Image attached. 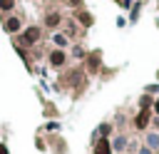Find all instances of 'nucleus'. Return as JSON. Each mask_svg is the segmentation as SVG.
<instances>
[{"label":"nucleus","instance_id":"1","mask_svg":"<svg viewBox=\"0 0 159 154\" xmlns=\"http://www.w3.org/2000/svg\"><path fill=\"white\" fill-rule=\"evenodd\" d=\"M37 37H40V27H27L20 42H22V45H32V42L37 40Z\"/></svg>","mask_w":159,"mask_h":154},{"label":"nucleus","instance_id":"2","mask_svg":"<svg viewBox=\"0 0 159 154\" xmlns=\"http://www.w3.org/2000/svg\"><path fill=\"white\" fill-rule=\"evenodd\" d=\"M147 122H149V112H147V109H142V112L137 114L134 124H137V129H144V127H147Z\"/></svg>","mask_w":159,"mask_h":154},{"label":"nucleus","instance_id":"3","mask_svg":"<svg viewBox=\"0 0 159 154\" xmlns=\"http://www.w3.org/2000/svg\"><path fill=\"white\" fill-rule=\"evenodd\" d=\"M50 62H52L55 67H60V65H65V52H62V50H55V52L50 55Z\"/></svg>","mask_w":159,"mask_h":154},{"label":"nucleus","instance_id":"4","mask_svg":"<svg viewBox=\"0 0 159 154\" xmlns=\"http://www.w3.org/2000/svg\"><path fill=\"white\" fill-rule=\"evenodd\" d=\"M94 154H112L109 142H107V139H99V142H97V147H94Z\"/></svg>","mask_w":159,"mask_h":154},{"label":"nucleus","instance_id":"5","mask_svg":"<svg viewBox=\"0 0 159 154\" xmlns=\"http://www.w3.org/2000/svg\"><path fill=\"white\" fill-rule=\"evenodd\" d=\"M5 30H7V32H17V30H20V20H17V17H10V20L5 22Z\"/></svg>","mask_w":159,"mask_h":154},{"label":"nucleus","instance_id":"6","mask_svg":"<svg viewBox=\"0 0 159 154\" xmlns=\"http://www.w3.org/2000/svg\"><path fill=\"white\" fill-rule=\"evenodd\" d=\"M45 22H47V25H50V27H55V25H57V22H60V15H57V12H50V15H47V20H45Z\"/></svg>","mask_w":159,"mask_h":154},{"label":"nucleus","instance_id":"7","mask_svg":"<svg viewBox=\"0 0 159 154\" xmlns=\"http://www.w3.org/2000/svg\"><path fill=\"white\" fill-rule=\"evenodd\" d=\"M147 144L154 149V147H159V134H149V139H147Z\"/></svg>","mask_w":159,"mask_h":154},{"label":"nucleus","instance_id":"8","mask_svg":"<svg viewBox=\"0 0 159 154\" xmlns=\"http://www.w3.org/2000/svg\"><path fill=\"white\" fill-rule=\"evenodd\" d=\"M15 7V0H0V10H12Z\"/></svg>","mask_w":159,"mask_h":154},{"label":"nucleus","instance_id":"9","mask_svg":"<svg viewBox=\"0 0 159 154\" xmlns=\"http://www.w3.org/2000/svg\"><path fill=\"white\" fill-rule=\"evenodd\" d=\"M52 40H55V45H60V47H65V45H67V40H65V35H55Z\"/></svg>","mask_w":159,"mask_h":154},{"label":"nucleus","instance_id":"10","mask_svg":"<svg viewBox=\"0 0 159 154\" xmlns=\"http://www.w3.org/2000/svg\"><path fill=\"white\" fill-rule=\"evenodd\" d=\"M112 147H114V149H124V137H117Z\"/></svg>","mask_w":159,"mask_h":154},{"label":"nucleus","instance_id":"11","mask_svg":"<svg viewBox=\"0 0 159 154\" xmlns=\"http://www.w3.org/2000/svg\"><path fill=\"white\" fill-rule=\"evenodd\" d=\"M149 102H152V99H149V94H144V97H142V109H147V107H149Z\"/></svg>","mask_w":159,"mask_h":154},{"label":"nucleus","instance_id":"12","mask_svg":"<svg viewBox=\"0 0 159 154\" xmlns=\"http://www.w3.org/2000/svg\"><path fill=\"white\" fill-rule=\"evenodd\" d=\"M80 17H82V22H87V25H92V17H89V15H87V12H82V15H80Z\"/></svg>","mask_w":159,"mask_h":154},{"label":"nucleus","instance_id":"13","mask_svg":"<svg viewBox=\"0 0 159 154\" xmlns=\"http://www.w3.org/2000/svg\"><path fill=\"white\" fill-rule=\"evenodd\" d=\"M0 154H7V147L5 144H0Z\"/></svg>","mask_w":159,"mask_h":154},{"label":"nucleus","instance_id":"14","mask_svg":"<svg viewBox=\"0 0 159 154\" xmlns=\"http://www.w3.org/2000/svg\"><path fill=\"white\" fill-rule=\"evenodd\" d=\"M154 109H157V114H159V99H157V102H154Z\"/></svg>","mask_w":159,"mask_h":154},{"label":"nucleus","instance_id":"15","mask_svg":"<svg viewBox=\"0 0 159 154\" xmlns=\"http://www.w3.org/2000/svg\"><path fill=\"white\" fill-rule=\"evenodd\" d=\"M139 154H149V149H142V152H139Z\"/></svg>","mask_w":159,"mask_h":154},{"label":"nucleus","instance_id":"16","mask_svg":"<svg viewBox=\"0 0 159 154\" xmlns=\"http://www.w3.org/2000/svg\"><path fill=\"white\" fill-rule=\"evenodd\" d=\"M154 124H157V129H159V117H157V119H154Z\"/></svg>","mask_w":159,"mask_h":154}]
</instances>
